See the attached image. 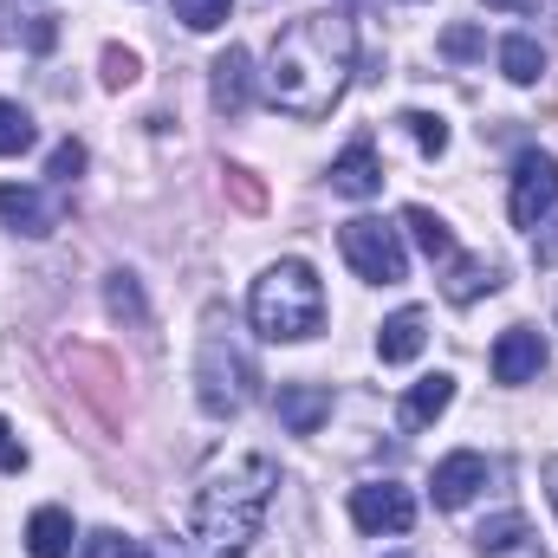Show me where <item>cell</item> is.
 I'll use <instances>...</instances> for the list:
<instances>
[{
  "mask_svg": "<svg viewBox=\"0 0 558 558\" xmlns=\"http://www.w3.org/2000/svg\"><path fill=\"white\" fill-rule=\"evenodd\" d=\"M357 72V26L351 13H299L274 39L267 59V98L286 118H325Z\"/></svg>",
  "mask_w": 558,
  "mask_h": 558,
  "instance_id": "1",
  "label": "cell"
},
{
  "mask_svg": "<svg viewBox=\"0 0 558 558\" xmlns=\"http://www.w3.org/2000/svg\"><path fill=\"white\" fill-rule=\"evenodd\" d=\"M274 487H279V468L267 461V454H241V461L215 468V474L202 481L195 507H189L195 539H202L215 558H241L254 539H260V526H267Z\"/></svg>",
  "mask_w": 558,
  "mask_h": 558,
  "instance_id": "2",
  "label": "cell"
},
{
  "mask_svg": "<svg viewBox=\"0 0 558 558\" xmlns=\"http://www.w3.org/2000/svg\"><path fill=\"white\" fill-rule=\"evenodd\" d=\"M247 312H254V331L260 338L299 344V338H312L325 325V279L312 274L305 260H274L267 274L254 279Z\"/></svg>",
  "mask_w": 558,
  "mask_h": 558,
  "instance_id": "3",
  "label": "cell"
},
{
  "mask_svg": "<svg viewBox=\"0 0 558 558\" xmlns=\"http://www.w3.org/2000/svg\"><path fill=\"white\" fill-rule=\"evenodd\" d=\"M260 390V364L241 338L234 318L208 312V331H202V351H195V397L208 416H241Z\"/></svg>",
  "mask_w": 558,
  "mask_h": 558,
  "instance_id": "4",
  "label": "cell"
},
{
  "mask_svg": "<svg viewBox=\"0 0 558 558\" xmlns=\"http://www.w3.org/2000/svg\"><path fill=\"white\" fill-rule=\"evenodd\" d=\"M338 247H344L351 274L371 279V286H403V279H410L403 234H397L390 221H371V215H357V221H344V228H338Z\"/></svg>",
  "mask_w": 558,
  "mask_h": 558,
  "instance_id": "5",
  "label": "cell"
},
{
  "mask_svg": "<svg viewBox=\"0 0 558 558\" xmlns=\"http://www.w3.org/2000/svg\"><path fill=\"white\" fill-rule=\"evenodd\" d=\"M507 208H513V228H539L558 208V156L553 149H526V156L513 162V195H507Z\"/></svg>",
  "mask_w": 558,
  "mask_h": 558,
  "instance_id": "6",
  "label": "cell"
},
{
  "mask_svg": "<svg viewBox=\"0 0 558 558\" xmlns=\"http://www.w3.org/2000/svg\"><path fill=\"white\" fill-rule=\"evenodd\" d=\"M351 526L357 533H410L416 526V494L397 481H364L351 487Z\"/></svg>",
  "mask_w": 558,
  "mask_h": 558,
  "instance_id": "7",
  "label": "cell"
},
{
  "mask_svg": "<svg viewBox=\"0 0 558 558\" xmlns=\"http://www.w3.org/2000/svg\"><path fill=\"white\" fill-rule=\"evenodd\" d=\"M0 221L26 241H46L65 221V202L52 189H33V182H0Z\"/></svg>",
  "mask_w": 558,
  "mask_h": 558,
  "instance_id": "8",
  "label": "cell"
},
{
  "mask_svg": "<svg viewBox=\"0 0 558 558\" xmlns=\"http://www.w3.org/2000/svg\"><path fill=\"white\" fill-rule=\"evenodd\" d=\"M208 105H215L221 118H241V111L254 105V59H247V46H228V52L208 65Z\"/></svg>",
  "mask_w": 558,
  "mask_h": 558,
  "instance_id": "9",
  "label": "cell"
},
{
  "mask_svg": "<svg viewBox=\"0 0 558 558\" xmlns=\"http://www.w3.org/2000/svg\"><path fill=\"white\" fill-rule=\"evenodd\" d=\"M546 371V338L533 325H507L494 344V384H533Z\"/></svg>",
  "mask_w": 558,
  "mask_h": 558,
  "instance_id": "10",
  "label": "cell"
},
{
  "mask_svg": "<svg viewBox=\"0 0 558 558\" xmlns=\"http://www.w3.org/2000/svg\"><path fill=\"white\" fill-rule=\"evenodd\" d=\"M435 507L441 513H454V507H468L481 487H487V454H474V448H454L448 461H435Z\"/></svg>",
  "mask_w": 558,
  "mask_h": 558,
  "instance_id": "11",
  "label": "cell"
},
{
  "mask_svg": "<svg viewBox=\"0 0 558 558\" xmlns=\"http://www.w3.org/2000/svg\"><path fill=\"white\" fill-rule=\"evenodd\" d=\"M331 189H338V195H351V202H371V195L384 189V162H377L371 137L344 143V156L331 162Z\"/></svg>",
  "mask_w": 558,
  "mask_h": 558,
  "instance_id": "12",
  "label": "cell"
},
{
  "mask_svg": "<svg viewBox=\"0 0 558 558\" xmlns=\"http://www.w3.org/2000/svg\"><path fill=\"white\" fill-rule=\"evenodd\" d=\"M274 410L292 435H318L325 416H331V390H325V384H279Z\"/></svg>",
  "mask_w": 558,
  "mask_h": 558,
  "instance_id": "13",
  "label": "cell"
},
{
  "mask_svg": "<svg viewBox=\"0 0 558 558\" xmlns=\"http://www.w3.org/2000/svg\"><path fill=\"white\" fill-rule=\"evenodd\" d=\"M422 344H428V312H422V305H403V312L384 318V331H377V357H384V364H416Z\"/></svg>",
  "mask_w": 558,
  "mask_h": 558,
  "instance_id": "14",
  "label": "cell"
},
{
  "mask_svg": "<svg viewBox=\"0 0 558 558\" xmlns=\"http://www.w3.org/2000/svg\"><path fill=\"white\" fill-rule=\"evenodd\" d=\"M441 292H448L454 305H474V299L500 292V267H494L487 254H454V260H448V274H441Z\"/></svg>",
  "mask_w": 558,
  "mask_h": 558,
  "instance_id": "15",
  "label": "cell"
},
{
  "mask_svg": "<svg viewBox=\"0 0 558 558\" xmlns=\"http://www.w3.org/2000/svg\"><path fill=\"white\" fill-rule=\"evenodd\" d=\"M26 553L33 558H65L72 553V513L65 507H39L26 520Z\"/></svg>",
  "mask_w": 558,
  "mask_h": 558,
  "instance_id": "16",
  "label": "cell"
},
{
  "mask_svg": "<svg viewBox=\"0 0 558 558\" xmlns=\"http://www.w3.org/2000/svg\"><path fill=\"white\" fill-rule=\"evenodd\" d=\"M448 403H454V377H448V371L422 377L416 390L403 397V428H428L435 416H448Z\"/></svg>",
  "mask_w": 558,
  "mask_h": 558,
  "instance_id": "17",
  "label": "cell"
},
{
  "mask_svg": "<svg viewBox=\"0 0 558 558\" xmlns=\"http://www.w3.org/2000/svg\"><path fill=\"white\" fill-rule=\"evenodd\" d=\"M500 72H507L513 85H539V72H546V52H539V39H533V33H513V39H500Z\"/></svg>",
  "mask_w": 558,
  "mask_h": 558,
  "instance_id": "18",
  "label": "cell"
},
{
  "mask_svg": "<svg viewBox=\"0 0 558 558\" xmlns=\"http://www.w3.org/2000/svg\"><path fill=\"white\" fill-rule=\"evenodd\" d=\"M403 228L416 234V247L428 254V260H441V267L454 260V234H448V221H441V215H428L422 202H416V208H403Z\"/></svg>",
  "mask_w": 558,
  "mask_h": 558,
  "instance_id": "19",
  "label": "cell"
},
{
  "mask_svg": "<svg viewBox=\"0 0 558 558\" xmlns=\"http://www.w3.org/2000/svg\"><path fill=\"white\" fill-rule=\"evenodd\" d=\"M520 539H526V513H494V520H487V526L474 533V546H481V553H487V558L513 553Z\"/></svg>",
  "mask_w": 558,
  "mask_h": 558,
  "instance_id": "20",
  "label": "cell"
},
{
  "mask_svg": "<svg viewBox=\"0 0 558 558\" xmlns=\"http://www.w3.org/2000/svg\"><path fill=\"white\" fill-rule=\"evenodd\" d=\"M39 143V131H33V118L13 105V98H0V156H26Z\"/></svg>",
  "mask_w": 558,
  "mask_h": 558,
  "instance_id": "21",
  "label": "cell"
},
{
  "mask_svg": "<svg viewBox=\"0 0 558 558\" xmlns=\"http://www.w3.org/2000/svg\"><path fill=\"white\" fill-rule=\"evenodd\" d=\"M228 13H234V0H175V20H182L189 33H215Z\"/></svg>",
  "mask_w": 558,
  "mask_h": 558,
  "instance_id": "22",
  "label": "cell"
},
{
  "mask_svg": "<svg viewBox=\"0 0 558 558\" xmlns=\"http://www.w3.org/2000/svg\"><path fill=\"white\" fill-rule=\"evenodd\" d=\"M85 558H149V553H143V539H131V533L98 526V533H85Z\"/></svg>",
  "mask_w": 558,
  "mask_h": 558,
  "instance_id": "23",
  "label": "cell"
},
{
  "mask_svg": "<svg viewBox=\"0 0 558 558\" xmlns=\"http://www.w3.org/2000/svg\"><path fill=\"white\" fill-rule=\"evenodd\" d=\"M403 131L416 137L422 156H448V124H441V118H428V111H403Z\"/></svg>",
  "mask_w": 558,
  "mask_h": 558,
  "instance_id": "24",
  "label": "cell"
},
{
  "mask_svg": "<svg viewBox=\"0 0 558 558\" xmlns=\"http://www.w3.org/2000/svg\"><path fill=\"white\" fill-rule=\"evenodd\" d=\"M105 299H111V312H118V318H137V325H143V292H137V279H131V274H111Z\"/></svg>",
  "mask_w": 558,
  "mask_h": 558,
  "instance_id": "25",
  "label": "cell"
},
{
  "mask_svg": "<svg viewBox=\"0 0 558 558\" xmlns=\"http://www.w3.org/2000/svg\"><path fill=\"white\" fill-rule=\"evenodd\" d=\"M105 85H111V92L137 85V52H124V46H105Z\"/></svg>",
  "mask_w": 558,
  "mask_h": 558,
  "instance_id": "26",
  "label": "cell"
},
{
  "mask_svg": "<svg viewBox=\"0 0 558 558\" xmlns=\"http://www.w3.org/2000/svg\"><path fill=\"white\" fill-rule=\"evenodd\" d=\"M78 169H85V143H59V149H52V162H46V175H52V182H59V189H65V182H72V175H78Z\"/></svg>",
  "mask_w": 558,
  "mask_h": 558,
  "instance_id": "27",
  "label": "cell"
},
{
  "mask_svg": "<svg viewBox=\"0 0 558 558\" xmlns=\"http://www.w3.org/2000/svg\"><path fill=\"white\" fill-rule=\"evenodd\" d=\"M441 52H448V59H474V52H481V33H474V26H448V33H441Z\"/></svg>",
  "mask_w": 558,
  "mask_h": 558,
  "instance_id": "28",
  "label": "cell"
},
{
  "mask_svg": "<svg viewBox=\"0 0 558 558\" xmlns=\"http://www.w3.org/2000/svg\"><path fill=\"white\" fill-rule=\"evenodd\" d=\"M0 468H7V474H20V468H26V448H20V435L7 428V416H0Z\"/></svg>",
  "mask_w": 558,
  "mask_h": 558,
  "instance_id": "29",
  "label": "cell"
},
{
  "mask_svg": "<svg viewBox=\"0 0 558 558\" xmlns=\"http://www.w3.org/2000/svg\"><path fill=\"white\" fill-rule=\"evenodd\" d=\"M539 228H546V234L533 241V260H539V267H558V215H546Z\"/></svg>",
  "mask_w": 558,
  "mask_h": 558,
  "instance_id": "30",
  "label": "cell"
},
{
  "mask_svg": "<svg viewBox=\"0 0 558 558\" xmlns=\"http://www.w3.org/2000/svg\"><path fill=\"white\" fill-rule=\"evenodd\" d=\"M52 39H59V26H52V13H39V20L26 26V46H33V52H52Z\"/></svg>",
  "mask_w": 558,
  "mask_h": 558,
  "instance_id": "31",
  "label": "cell"
},
{
  "mask_svg": "<svg viewBox=\"0 0 558 558\" xmlns=\"http://www.w3.org/2000/svg\"><path fill=\"white\" fill-rule=\"evenodd\" d=\"M228 182H234V195H241V202H247V208H260V189H254V182H247V169H228Z\"/></svg>",
  "mask_w": 558,
  "mask_h": 558,
  "instance_id": "32",
  "label": "cell"
},
{
  "mask_svg": "<svg viewBox=\"0 0 558 558\" xmlns=\"http://www.w3.org/2000/svg\"><path fill=\"white\" fill-rule=\"evenodd\" d=\"M487 7H494V13H526L533 0H487Z\"/></svg>",
  "mask_w": 558,
  "mask_h": 558,
  "instance_id": "33",
  "label": "cell"
},
{
  "mask_svg": "<svg viewBox=\"0 0 558 558\" xmlns=\"http://www.w3.org/2000/svg\"><path fill=\"white\" fill-rule=\"evenodd\" d=\"M553 507H558V468H553Z\"/></svg>",
  "mask_w": 558,
  "mask_h": 558,
  "instance_id": "34",
  "label": "cell"
}]
</instances>
